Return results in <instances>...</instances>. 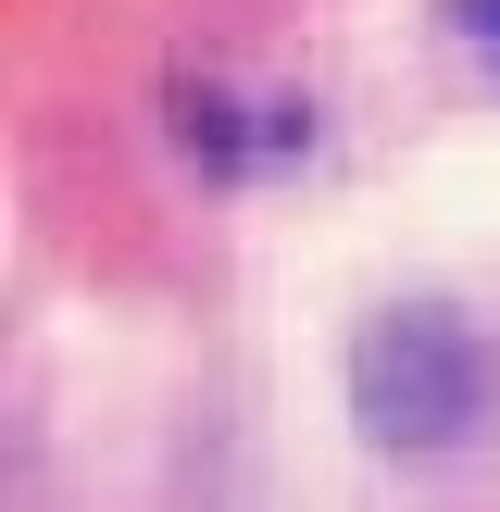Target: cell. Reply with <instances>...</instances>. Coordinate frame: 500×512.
Segmentation results:
<instances>
[{
	"instance_id": "cell-2",
	"label": "cell",
	"mask_w": 500,
	"mask_h": 512,
	"mask_svg": "<svg viewBox=\"0 0 500 512\" xmlns=\"http://www.w3.org/2000/svg\"><path fill=\"white\" fill-rule=\"evenodd\" d=\"M175 125H188V150H200L213 175H238V113H225L213 88H188V100H175Z\"/></svg>"
},
{
	"instance_id": "cell-1",
	"label": "cell",
	"mask_w": 500,
	"mask_h": 512,
	"mask_svg": "<svg viewBox=\"0 0 500 512\" xmlns=\"http://www.w3.org/2000/svg\"><path fill=\"white\" fill-rule=\"evenodd\" d=\"M475 413H488V350H475L463 313H438V300H388V313L350 338V425H363L375 450L438 463V450L475 438Z\"/></svg>"
},
{
	"instance_id": "cell-3",
	"label": "cell",
	"mask_w": 500,
	"mask_h": 512,
	"mask_svg": "<svg viewBox=\"0 0 500 512\" xmlns=\"http://www.w3.org/2000/svg\"><path fill=\"white\" fill-rule=\"evenodd\" d=\"M438 25L463 38V63H475V75H500V0H438Z\"/></svg>"
}]
</instances>
